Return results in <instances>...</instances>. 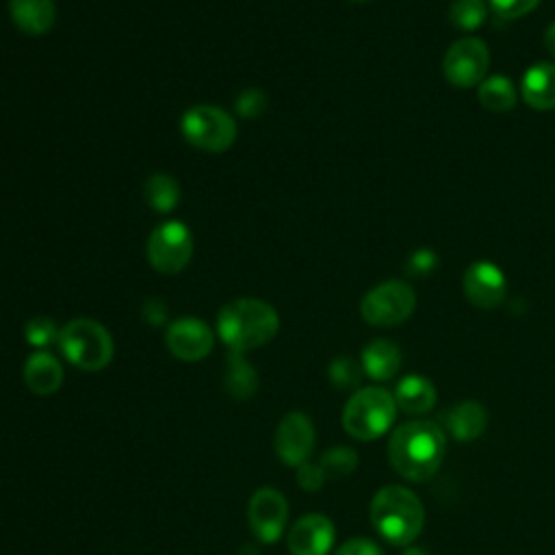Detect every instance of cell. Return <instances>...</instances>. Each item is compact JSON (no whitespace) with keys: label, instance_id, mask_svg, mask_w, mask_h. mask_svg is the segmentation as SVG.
<instances>
[{"label":"cell","instance_id":"cell-1","mask_svg":"<svg viewBox=\"0 0 555 555\" xmlns=\"http://www.w3.org/2000/svg\"><path fill=\"white\" fill-rule=\"evenodd\" d=\"M447 434L431 421L399 425L388 440V462L408 481H427L444 460Z\"/></svg>","mask_w":555,"mask_h":555},{"label":"cell","instance_id":"cell-2","mask_svg":"<svg viewBox=\"0 0 555 555\" xmlns=\"http://www.w3.org/2000/svg\"><path fill=\"white\" fill-rule=\"evenodd\" d=\"M280 317L275 308L258 297L228 301L217 314V336L232 353H247L275 338Z\"/></svg>","mask_w":555,"mask_h":555},{"label":"cell","instance_id":"cell-3","mask_svg":"<svg viewBox=\"0 0 555 555\" xmlns=\"http://www.w3.org/2000/svg\"><path fill=\"white\" fill-rule=\"evenodd\" d=\"M369 514L375 531L395 546L412 544L425 525L421 499L403 486H384L377 490Z\"/></svg>","mask_w":555,"mask_h":555},{"label":"cell","instance_id":"cell-4","mask_svg":"<svg viewBox=\"0 0 555 555\" xmlns=\"http://www.w3.org/2000/svg\"><path fill=\"white\" fill-rule=\"evenodd\" d=\"M56 345L63 358L80 371H102L115 356L111 332L95 319L78 317L59 330Z\"/></svg>","mask_w":555,"mask_h":555},{"label":"cell","instance_id":"cell-5","mask_svg":"<svg viewBox=\"0 0 555 555\" xmlns=\"http://www.w3.org/2000/svg\"><path fill=\"white\" fill-rule=\"evenodd\" d=\"M397 416L395 397L379 386L358 388L343 408V427L356 440H375Z\"/></svg>","mask_w":555,"mask_h":555},{"label":"cell","instance_id":"cell-6","mask_svg":"<svg viewBox=\"0 0 555 555\" xmlns=\"http://www.w3.org/2000/svg\"><path fill=\"white\" fill-rule=\"evenodd\" d=\"M180 132L189 145L202 152L221 154L236 141V121L219 106L195 104L182 113Z\"/></svg>","mask_w":555,"mask_h":555},{"label":"cell","instance_id":"cell-7","mask_svg":"<svg viewBox=\"0 0 555 555\" xmlns=\"http://www.w3.org/2000/svg\"><path fill=\"white\" fill-rule=\"evenodd\" d=\"M416 308V293L403 280H386L373 286L360 301L362 319L373 327H395L410 319Z\"/></svg>","mask_w":555,"mask_h":555},{"label":"cell","instance_id":"cell-8","mask_svg":"<svg viewBox=\"0 0 555 555\" xmlns=\"http://www.w3.org/2000/svg\"><path fill=\"white\" fill-rule=\"evenodd\" d=\"M193 234L186 223L169 219L158 223L145 243L147 262L165 275L180 273L193 258Z\"/></svg>","mask_w":555,"mask_h":555},{"label":"cell","instance_id":"cell-9","mask_svg":"<svg viewBox=\"0 0 555 555\" xmlns=\"http://www.w3.org/2000/svg\"><path fill=\"white\" fill-rule=\"evenodd\" d=\"M490 67V50L477 37H464L449 46L442 59V74L447 82L468 89L479 87Z\"/></svg>","mask_w":555,"mask_h":555},{"label":"cell","instance_id":"cell-10","mask_svg":"<svg viewBox=\"0 0 555 555\" xmlns=\"http://www.w3.org/2000/svg\"><path fill=\"white\" fill-rule=\"evenodd\" d=\"M286 520H288V503L280 490L264 486L249 496L247 522L251 533L260 542L264 544L278 542L286 529Z\"/></svg>","mask_w":555,"mask_h":555},{"label":"cell","instance_id":"cell-11","mask_svg":"<svg viewBox=\"0 0 555 555\" xmlns=\"http://www.w3.org/2000/svg\"><path fill=\"white\" fill-rule=\"evenodd\" d=\"M165 345L169 353L182 362H199L215 347L212 327L197 317H180L167 323Z\"/></svg>","mask_w":555,"mask_h":555},{"label":"cell","instance_id":"cell-12","mask_svg":"<svg viewBox=\"0 0 555 555\" xmlns=\"http://www.w3.org/2000/svg\"><path fill=\"white\" fill-rule=\"evenodd\" d=\"M275 455L297 468L310 460L314 449V425L304 412H288L280 418L273 436Z\"/></svg>","mask_w":555,"mask_h":555},{"label":"cell","instance_id":"cell-13","mask_svg":"<svg viewBox=\"0 0 555 555\" xmlns=\"http://www.w3.org/2000/svg\"><path fill=\"white\" fill-rule=\"evenodd\" d=\"M464 297L481 310L499 308L505 299L507 280L505 273L490 260H477L466 267L462 275Z\"/></svg>","mask_w":555,"mask_h":555},{"label":"cell","instance_id":"cell-14","mask_svg":"<svg viewBox=\"0 0 555 555\" xmlns=\"http://www.w3.org/2000/svg\"><path fill=\"white\" fill-rule=\"evenodd\" d=\"M336 529L325 514H306L297 518L286 533L291 555H327L334 546Z\"/></svg>","mask_w":555,"mask_h":555},{"label":"cell","instance_id":"cell-15","mask_svg":"<svg viewBox=\"0 0 555 555\" xmlns=\"http://www.w3.org/2000/svg\"><path fill=\"white\" fill-rule=\"evenodd\" d=\"M22 377L26 388L33 395H39V397L54 395L63 384V366L59 358L52 356L50 351L37 349L26 358Z\"/></svg>","mask_w":555,"mask_h":555},{"label":"cell","instance_id":"cell-16","mask_svg":"<svg viewBox=\"0 0 555 555\" xmlns=\"http://www.w3.org/2000/svg\"><path fill=\"white\" fill-rule=\"evenodd\" d=\"M488 427V412L477 401H460L442 416V431L460 442L479 438Z\"/></svg>","mask_w":555,"mask_h":555},{"label":"cell","instance_id":"cell-17","mask_svg":"<svg viewBox=\"0 0 555 555\" xmlns=\"http://www.w3.org/2000/svg\"><path fill=\"white\" fill-rule=\"evenodd\" d=\"M520 98L535 111L555 108V63H533L520 80Z\"/></svg>","mask_w":555,"mask_h":555},{"label":"cell","instance_id":"cell-18","mask_svg":"<svg viewBox=\"0 0 555 555\" xmlns=\"http://www.w3.org/2000/svg\"><path fill=\"white\" fill-rule=\"evenodd\" d=\"M9 15L22 33L41 37L56 22V4L54 0H9Z\"/></svg>","mask_w":555,"mask_h":555},{"label":"cell","instance_id":"cell-19","mask_svg":"<svg viewBox=\"0 0 555 555\" xmlns=\"http://www.w3.org/2000/svg\"><path fill=\"white\" fill-rule=\"evenodd\" d=\"M360 364L364 375L375 382L392 379L401 366V349L388 338H375L364 345L360 353Z\"/></svg>","mask_w":555,"mask_h":555},{"label":"cell","instance_id":"cell-20","mask_svg":"<svg viewBox=\"0 0 555 555\" xmlns=\"http://www.w3.org/2000/svg\"><path fill=\"white\" fill-rule=\"evenodd\" d=\"M395 403L405 414H425L436 403V388L423 375H405L395 388Z\"/></svg>","mask_w":555,"mask_h":555},{"label":"cell","instance_id":"cell-21","mask_svg":"<svg viewBox=\"0 0 555 555\" xmlns=\"http://www.w3.org/2000/svg\"><path fill=\"white\" fill-rule=\"evenodd\" d=\"M479 104L492 113H507L516 106L518 91L509 76H486L477 87Z\"/></svg>","mask_w":555,"mask_h":555},{"label":"cell","instance_id":"cell-22","mask_svg":"<svg viewBox=\"0 0 555 555\" xmlns=\"http://www.w3.org/2000/svg\"><path fill=\"white\" fill-rule=\"evenodd\" d=\"M223 384L230 397L245 401L256 395L258 390V373L256 369L245 360V353H232L228 356V366L223 375Z\"/></svg>","mask_w":555,"mask_h":555},{"label":"cell","instance_id":"cell-23","mask_svg":"<svg viewBox=\"0 0 555 555\" xmlns=\"http://www.w3.org/2000/svg\"><path fill=\"white\" fill-rule=\"evenodd\" d=\"M143 197L152 210L167 215L180 202V184L169 173H152L143 184Z\"/></svg>","mask_w":555,"mask_h":555},{"label":"cell","instance_id":"cell-24","mask_svg":"<svg viewBox=\"0 0 555 555\" xmlns=\"http://www.w3.org/2000/svg\"><path fill=\"white\" fill-rule=\"evenodd\" d=\"M486 0H453L449 7V22L464 33L477 30L488 15Z\"/></svg>","mask_w":555,"mask_h":555},{"label":"cell","instance_id":"cell-25","mask_svg":"<svg viewBox=\"0 0 555 555\" xmlns=\"http://www.w3.org/2000/svg\"><path fill=\"white\" fill-rule=\"evenodd\" d=\"M319 466L325 479H343L356 470L358 453L349 447H332L321 455Z\"/></svg>","mask_w":555,"mask_h":555},{"label":"cell","instance_id":"cell-26","mask_svg":"<svg viewBox=\"0 0 555 555\" xmlns=\"http://www.w3.org/2000/svg\"><path fill=\"white\" fill-rule=\"evenodd\" d=\"M364 371H362V364L356 362L353 358L349 356H338L330 362V369H327V377L330 382L340 388V390H351V388H358L360 379H362Z\"/></svg>","mask_w":555,"mask_h":555},{"label":"cell","instance_id":"cell-27","mask_svg":"<svg viewBox=\"0 0 555 555\" xmlns=\"http://www.w3.org/2000/svg\"><path fill=\"white\" fill-rule=\"evenodd\" d=\"M59 330L56 323L50 319V317H33L26 321L24 325V336H26V343L33 345L35 349H46L48 345L56 343L59 338Z\"/></svg>","mask_w":555,"mask_h":555},{"label":"cell","instance_id":"cell-28","mask_svg":"<svg viewBox=\"0 0 555 555\" xmlns=\"http://www.w3.org/2000/svg\"><path fill=\"white\" fill-rule=\"evenodd\" d=\"M438 254L429 247H418L414 249L408 260H405V275L410 278H425L438 269Z\"/></svg>","mask_w":555,"mask_h":555},{"label":"cell","instance_id":"cell-29","mask_svg":"<svg viewBox=\"0 0 555 555\" xmlns=\"http://www.w3.org/2000/svg\"><path fill=\"white\" fill-rule=\"evenodd\" d=\"M269 100L264 95V91L260 89H245L238 93V98L234 100V108L241 117L249 119V117H258L264 113Z\"/></svg>","mask_w":555,"mask_h":555},{"label":"cell","instance_id":"cell-30","mask_svg":"<svg viewBox=\"0 0 555 555\" xmlns=\"http://www.w3.org/2000/svg\"><path fill=\"white\" fill-rule=\"evenodd\" d=\"M540 0H488V7L503 20H518L531 13Z\"/></svg>","mask_w":555,"mask_h":555},{"label":"cell","instance_id":"cell-31","mask_svg":"<svg viewBox=\"0 0 555 555\" xmlns=\"http://www.w3.org/2000/svg\"><path fill=\"white\" fill-rule=\"evenodd\" d=\"M325 481V475L321 470L319 464H310V462H304L301 466H297V483L299 488L308 490V492H314L323 486Z\"/></svg>","mask_w":555,"mask_h":555},{"label":"cell","instance_id":"cell-32","mask_svg":"<svg viewBox=\"0 0 555 555\" xmlns=\"http://www.w3.org/2000/svg\"><path fill=\"white\" fill-rule=\"evenodd\" d=\"M334 555H384L382 548L366 538H351L347 542H343Z\"/></svg>","mask_w":555,"mask_h":555},{"label":"cell","instance_id":"cell-33","mask_svg":"<svg viewBox=\"0 0 555 555\" xmlns=\"http://www.w3.org/2000/svg\"><path fill=\"white\" fill-rule=\"evenodd\" d=\"M143 312H145V317H147L150 323H160V321L167 319V308H165L160 301H156V299L145 301Z\"/></svg>","mask_w":555,"mask_h":555},{"label":"cell","instance_id":"cell-34","mask_svg":"<svg viewBox=\"0 0 555 555\" xmlns=\"http://www.w3.org/2000/svg\"><path fill=\"white\" fill-rule=\"evenodd\" d=\"M544 46L555 56V22L548 24V28L544 30Z\"/></svg>","mask_w":555,"mask_h":555},{"label":"cell","instance_id":"cell-35","mask_svg":"<svg viewBox=\"0 0 555 555\" xmlns=\"http://www.w3.org/2000/svg\"><path fill=\"white\" fill-rule=\"evenodd\" d=\"M403 555H427L423 548H410V551H405Z\"/></svg>","mask_w":555,"mask_h":555},{"label":"cell","instance_id":"cell-36","mask_svg":"<svg viewBox=\"0 0 555 555\" xmlns=\"http://www.w3.org/2000/svg\"><path fill=\"white\" fill-rule=\"evenodd\" d=\"M353 2H366V0H353Z\"/></svg>","mask_w":555,"mask_h":555}]
</instances>
